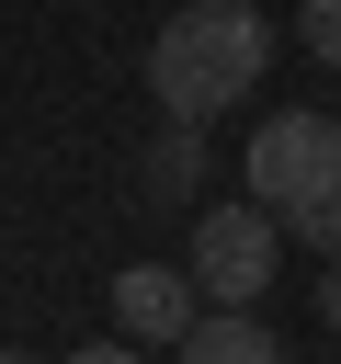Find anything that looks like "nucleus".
Listing matches in <instances>:
<instances>
[{"label":"nucleus","instance_id":"9","mask_svg":"<svg viewBox=\"0 0 341 364\" xmlns=\"http://www.w3.org/2000/svg\"><path fill=\"white\" fill-rule=\"evenodd\" d=\"M0 364H23V353H0Z\"/></svg>","mask_w":341,"mask_h":364},{"label":"nucleus","instance_id":"4","mask_svg":"<svg viewBox=\"0 0 341 364\" xmlns=\"http://www.w3.org/2000/svg\"><path fill=\"white\" fill-rule=\"evenodd\" d=\"M114 318H125L136 341H182V330H193V273H170V262H125V273H114Z\"/></svg>","mask_w":341,"mask_h":364},{"label":"nucleus","instance_id":"3","mask_svg":"<svg viewBox=\"0 0 341 364\" xmlns=\"http://www.w3.org/2000/svg\"><path fill=\"white\" fill-rule=\"evenodd\" d=\"M273 262H284V216L250 193V205H205L193 216V284L216 296V307H250L261 284H273Z\"/></svg>","mask_w":341,"mask_h":364},{"label":"nucleus","instance_id":"2","mask_svg":"<svg viewBox=\"0 0 341 364\" xmlns=\"http://www.w3.org/2000/svg\"><path fill=\"white\" fill-rule=\"evenodd\" d=\"M250 193L307 239V250H341V125L330 114H273L250 136Z\"/></svg>","mask_w":341,"mask_h":364},{"label":"nucleus","instance_id":"8","mask_svg":"<svg viewBox=\"0 0 341 364\" xmlns=\"http://www.w3.org/2000/svg\"><path fill=\"white\" fill-rule=\"evenodd\" d=\"M318 307H330V318H341V273H330V284H318Z\"/></svg>","mask_w":341,"mask_h":364},{"label":"nucleus","instance_id":"5","mask_svg":"<svg viewBox=\"0 0 341 364\" xmlns=\"http://www.w3.org/2000/svg\"><path fill=\"white\" fill-rule=\"evenodd\" d=\"M182 364H284V353H273V330L250 307H227V318H193L182 330Z\"/></svg>","mask_w":341,"mask_h":364},{"label":"nucleus","instance_id":"7","mask_svg":"<svg viewBox=\"0 0 341 364\" xmlns=\"http://www.w3.org/2000/svg\"><path fill=\"white\" fill-rule=\"evenodd\" d=\"M68 364H148V353H136V341H80Z\"/></svg>","mask_w":341,"mask_h":364},{"label":"nucleus","instance_id":"1","mask_svg":"<svg viewBox=\"0 0 341 364\" xmlns=\"http://www.w3.org/2000/svg\"><path fill=\"white\" fill-rule=\"evenodd\" d=\"M261 68H273V23H261L250 0H193V11H170L159 46H148V91H159L170 125H216L227 102H250Z\"/></svg>","mask_w":341,"mask_h":364},{"label":"nucleus","instance_id":"6","mask_svg":"<svg viewBox=\"0 0 341 364\" xmlns=\"http://www.w3.org/2000/svg\"><path fill=\"white\" fill-rule=\"evenodd\" d=\"M296 46L318 68H341V0H296Z\"/></svg>","mask_w":341,"mask_h":364}]
</instances>
